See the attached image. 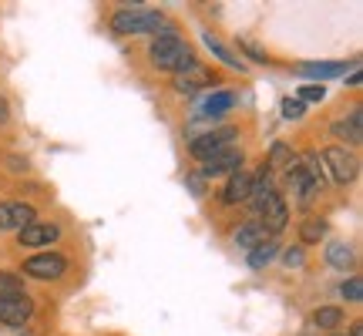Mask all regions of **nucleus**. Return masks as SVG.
Returning <instances> with one entry per match:
<instances>
[{
	"label": "nucleus",
	"mask_w": 363,
	"mask_h": 336,
	"mask_svg": "<svg viewBox=\"0 0 363 336\" xmlns=\"http://www.w3.org/2000/svg\"><path fill=\"white\" fill-rule=\"evenodd\" d=\"M313 323L320 326V330H337V326L343 323V310H340V306H323V310H316Z\"/></svg>",
	"instance_id": "obj_20"
},
{
	"label": "nucleus",
	"mask_w": 363,
	"mask_h": 336,
	"mask_svg": "<svg viewBox=\"0 0 363 336\" xmlns=\"http://www.w3.org/2000/svg\"><path fill=\"white\" fill-rule=\"evenodd\" d=\"M67 269V259L61 252H38V256H30L24 262V272L30 279H44V283H51V279H61Z\"/></svg>",
	"instance_id": "obj_6"
},
{
	"label": "nucleus",
	"mask_w": 363,
	"mask_h": 336,
	"mask_svg": "<svg viewBox=\"0 0 363 336\" xmlns=\"http://www.w3.org/2000/svg\"><path fill=\"white\" fill-rule=\"evenodd\" d=\"M269 239L272 235L262 229V222H242V225L235 229V242H239L242 249H249V252H252V249H259L262 242H269Z\"/></svg>",
	"instance_id": "obj_15"
},
{
	"label": "nucleus",
	"mask_w": 363,
	"mask_h": 336,
	"mask_svg": "<svg viewBox=\"0 0 363 336\" xmlns=\"http://www.w3.org/2000/svg\"><path fill=\"white\" fill-rule=\"evenodd\" d=\"M235 138H239V131H235L233 125H219V128L206 131V135H195L192 142H189V155L199 158V162H208V158L229 152Z\"/></svg>",
	"instance_id": "obj_4"
},
{
	"label": "nucleus",
	"mask_w": 363,
	"mask_h": 336,
	"mask_svg": "<svg viewBox=\"0 0 363 336\" xmlns=\"http://www.w3.org/2000/svg\"><path fill=\"white\" fill-rule=\"evenodd\" d=\"M206 47H208L212 54H216V57H219L222 65H229V67H233V71H246V65H242L239 57H233V54L225 51V47H222V44H219L216 38H212V34H206Z\"/></svg>",
	"instance_id": "obj_21"
},
{
	"label": "nucleus",
	"mask_w": 363,
	"mask_h": 336,
	"mask_svg": "<svg viewBox=\"0 0 363 336\" xmlns=\"http://www.w3.org/2000/svg\"><path fill=\"white\" fill-rule=\"evenodd\" d=\"M299 74H303V78H320V84H323V78H337V74H347V65H343V61H323V65H299Z\"/></svg>",
	"instance_id": "obj_16"
},
{
	"label": "nucleus",
	"mask_w": 363,
	"mask_h": 336,
	"mask_svg": "<svg viewBox=\"0 0 363 336\" xmlns=\"http://www.w3.org/2000/svg\"><path fill=\"white\" fill-rule=\"evenodd\" d=\"M279 111H283L286 121H296V118L306 115V104L299 101V98H283V104H279Z\"/></svg>",
	"instance_id": "obj_24"
},
{
	"label": "nucleus",
	"mask_w": 363,
	"mask_h": 336,
	"mask_svg": "<svg viewBox=\"0 0 363 336\" xmlns=\"http://www.w3.org/2000/svg\"><path fill=\"white\" fill-rule=\"evenodd\" d=\"M343 296L350 299V303H360V299H363V279H360V276H353V279H347V283H343Z\"/></svg>",
	"instance_id": "obj_26"
},
{
	"label": "nucleus",
	"mask_w": 363,
	"mask_h": 336,
	"mask_svg": "<svg viewBox=\"0 0 363 336\" xmlns=\"http://www.w3.org/2000/svg\"><path fill=\"white\" fill-rule=\"evenodd\" d=\"M172 84H175V91L179 94H195V91H202L212 84V74H208L206 67L195 61L192 67H185V71H179L175 78H172Z\"/></svg>",
	"instance_id": "obj_10"
},
{
	"label": "nucleus",
	"mask_w": 363,
	"mask_h": 336,
	"mask_svg": "<svg viewBox=\"0 0 363 336\" xmlns=\"http://www.w3.org/2000/svg\"><path fill=\"white\" fill-rule=\"evenodd\" d=\"M0 121H7V101L0 98Z\"/></svg>",
	"instance_id": "obj_30"
},
{
	"label": "nucleus",
	"mask_w": 363,
	"mask_h": 336,
	"mask_svg": "<svg viewBox=\"0 0 363 336\" xmlns=\"http://www.w3.org/2000/svg\"><path fill=\"white\" fill-rule=\"evenodd\" d=\"M148 61H152V67H158V71H172V74H179V71H185V67L195 65V54H192V47L175 34V30H165L162 38L152 40V47H148Z\"/></svg>",
	"instance_id": "obj_1"
},
{
	"label": "nucleus",
	"mask_w": 363,
	"mask_h": 336,
	"mask_svg": "<svg viewBox=\"0 0 363 336\" xmlns=\"http://www.w3.org/2000/svg\"><path fill=\"white\" fill-rule=\"evenodd\" d=\"M233 104H235V94H233V91H216V94H212V98L202 104V111H206L212 121H219V118L225 115Z\"/></svg>",
	"instance_id": "obj_17"
},
{
	"label": "nucleus",
	"mask_w": 363,
	"mask_h": 336,
	"mask_svg": "<svg viewBox=\"0 0 363 336\" xmlns=\"http://www.w3.org/2000/svg\"><path fill=\"white\" fill-rule=\"evenodd\" d=\"M276 252H279V246H276V239H269V242H262L259 249L249 252V266H252V269H262V266H269L272 259H276Z\"/></svg>",
	"instance_id": "obj_19"
},
{
	"label": "nucleus",
	"mask_w": 363,
	"mask_h": 336,
	"mask_svg": "<svg viewBox=\"0 0 363 336\" xmlns=\"http://www.w3.org/2000/svg\"><path fill=\"white\" fill-rule=\"evenodd\" d=\"M242 47H246V51L252 54V57H256V61H266V54H262L259 47H256V44H249V40H246V44H242Z\"/></svg>",
	"instance_id": "obj_28"
},
{
	"label": "nucleus",
	"mask_w": 363,
	"mask_h": 336,
	"mask_svg": "<svg viewBox=\"0 0 363 336\" xmlns=\"http://www.w3.org/2000/svg\"><path fill=\"white\" fill-rule=\"evenodd\" d=\"M57 235H61V225H54V222H30V225H24L21 233H17V242L27 249H38V246H51V242H57Z\"/></svg>",
	"instance_id": "obj_9"
},
{
	"label": "nucleus",
	"mask_w": 363,
	"mask_h": 336,
	"mask_svg": "<svg viewBox=\"0 0 363 336\" xmlns=\"http://www.w3.org/2000/svg\"><path fill=\"white\" fill-rule=\"evenodd\" d=\"M34 316V303L27 293H17V296H0V323L21 330Z\"/></svg>",
	"instance_id": "obj_7"
},
{
	"label": "nucleus",
	"mask_w": 363,
	"mask_h": 336,
	"mask_svg": "<svg viewBox=\"0 0 363 336\" xmlns=\"http://www.w3.org/2000/svg\"><path fill=\"white\" fill-rule=\"evenodd\" d=\"M249 189H252V172L239 168V172H233V175H229V181H225V189H222V202H225V206L246 202Z\"/></svg>",
	"instance_id": "obj_13"
},
{
	"label": "nucleus",
	"mask_w": 363,
	"mask_h": 336,
	"mask_svg": "<svg viewBox=\"0 0 363 336\" xmlns=\"http://www.w3.org/2000/svg\"><path fill=\"white\" fill-rule=\"evenodd\" d=\"M242 152H235V148H229V152H222V155L208 158V162H202V175L206 179H219V175H233V172H239L242 168Z\"/></svg>",
	"instance_id": "obj_12"
},
{
	"label": "nucleus",
	"mask_w": 363,
	"mask_h": 336,
	"mask_svg": "<svg viewBox=\"0 0 363 336\" xmlns=\"http://www.w3.org/2000/svg\"><path fill=\"white\" fill-rule=\"evenodd\" d=\"M286 185L293 189L299 206H310L323 189V172L316 165V155H299L286 165Z\"/></svg>",
	"instance_id": "obj_2"
},
{
	"label": "nucleus",
	"mask_w": 363,
	"mask_h": 336,
	"mask_svg": "<svg viewBox=\"0 0 363 336\" xmlns=\"http://www.w3.org/2000/svg\"><path fill=\"white\" fill-rule=\"evenodd\" d=\"M323 235H326V222L323 219H310V222L299 225V239H303L306 246H310V242H320Z\"/></svg>",
	"instance_id": "obj_22"
},
{
	"label": "nucleus",
	"mask_w": 363,
	"mask_h": 336,
	"mask_svg": "<svg viewBox=\"0 0 363 336\" xmlns=\"http://www.w3.org/2000/svg\"><path fill=\"white\" fill-rule=\"evenodd\" d=\"M326 262H330L333 269H350L353 249L347 246V242H330V246H326Z\"/></svg>",
	"instance_id": "obj_18"
},
{
	"label": "nucleus",
	"mask_w": 363,
	"mask_h": 336,
	"mask_svg": "<svg viewBox=\"0 0 363 336\" xmlns=\"http://www.w3.org/2000/svg\"><path fill=\"white\" fill-rule=\"evenodd\" d=\"M283 262H286V266H303V246H293V249H286Z\"/></svg>",
	"instance_id": "obj_27"
},
{
	"label": "nucleus",
	"mask_w": 363,
	"mask_h": 336,
	"mask_svg": "<svg viewBox=\"0 0 363 336\" xmlns=\"http://www.w3.org/2000/svg\"><path fill=\"white\" fill-rule=\"evenodd\" d=\"M262 229H266V233L269 235H279L286 229V225H289V208H286V198L279 192L272 195L269 198V206L262 208Z\"/></svg>",
	"instance_id": "obj_11"
},
{
	"label": "nucleus",
	"mask_w": 363,
	"mask_h": 336,
	"mask_svg": "<svg viewBox=\"0 0 363 336\" xmlns=\"http://www.w3.org/2000/svg\"><path fill=\"white\" fill-rule=\"evenodd\" d=\"M323 165H326V172H330V179L340 181V185H347V181H353L357 175H360V162H357V155H350L343 145H330V148H323Z\"/></svg>",
	"instance_id": "obj_5"
},
{
	"label": "nucleus",
	"mask_w": 363,
	"mask_h": 336,
	"mask_svg": "<svg viewBox=\"0 0 363 336\" xmlns=\"http://www.w3.org/2000/svg\"><path fill=\"white\" fill-rule=\"evenodd\" d=\"M326 98V88L323 84H303L299 88V101L306 104V101H323Z\"/></svg>",
	"instance_id": "obj_25"
},
{
	"label": "nucleus",
	"mask_w": 363,
	"mask_h": 336,
	"mask_svg": "<svg viewBox=\"0 0 363 336\" xmlns=\"http://www.w3.org/2000/svg\"><path fill=\"white\" fill-rule=\"evenodd\" d=\"M350 336H363V326H360V323H353V326H350Z\"/></svg>",
	"instance_id": "obj_31"
},
{
	"label": "nucleus",
	"mask_w": 363,
	"mask_h": 336,
	"mask_svg": "<svg viewBox=\"0 0 363 336\" xmlns=\"http://www.w3.org/2000/svg\"><path fill=\"white\" fill-rule=\"evenodd\" d=\"M34 222V206L27 202H0V233H21Z\"/></svg>",
	"instance_id": "obj_8"
},
{
	"label": "nucleus",
	"mask_w": 363,
	"mask_h": 336,
	"mask_svg": "<svg viewBox=\"0 0 363 336\" xmlns=\"http://www.w3.org/2000/svg\"><path fill=\"white\" fill-rule=\"evenodd\" d=\"M17 293H24V279L13 272H0V296H17Z\"/></svg>",
	"instance_id": "obj_23"
},
{
	"label": "nucleus",
	"mask_w": 363,
	"mask_h": 336,
	"mask_svg": "<svg viewBox=\"0 0 363 336\" xmlns=\"http://www.w3.org/2000/svg\"><path fill=\"white\" fill-rule=\"evenodd\" d=\"M0 336H34V333H30V330H24V326H21V330H13V333H0Z\"/></svg>",
	"instance_id": "obj_29"
},
{
	"label": "nucleus",
	"mask_w": 363,
	"mask_h": 336,
	"mask_svg": "<svg viewBox=\"0 0 363 336\" xmlns=\"http://www.w3.org/2000/svg\"><path fill=\"white\" fill-rule=\"evenodd\" d=\"M333 135L347 145H360L363 142V111L360 108H353L347 121H337V125H333Z\"/></svg>",
	"instance_id": "obj_14"
},
{
	"label": "nucleus",
	"mask_w": 363,
	"mask_h": 336,
	"mask_svg": "<svg viewBox=\"0 0 363 336\" xmlns=\"http://www.w3.org/2000/svg\"><path fill=\"white\" fill-rule=\"evenodd\" d=\"M162 27H165V17L158 11H152V7H142V4L121 7L111 17V30L115 34H158Z\"/></svg>",
	"instance_id": "obj_3"
}]
</instances>
